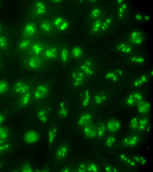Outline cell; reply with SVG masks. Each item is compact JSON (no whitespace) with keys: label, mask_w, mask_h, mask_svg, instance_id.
<instances>
[{"label":"cell","mask_w":153,"mask_h":172,"mask_svg":"<svg viewBox=\"0 0 153 172\" xmlns=\"http://www.w3.org/2000/svg\"><path fill=\"white\" fill-rule=\"evenodd\" d=\"M123 75V72L121 70L114 69L108 72L105 75V78L108 81L115 82L118 81Z\"/></svg>","instance_id":"obj_20"},{"label":"cell","mask_w":153,"mask_h":172,"mask_svg":"<svg viewBox=\"0 0 153 172\" xmlns=\"http://www.w3.org/2000/svg\"><path fill=\"white\" fill-rule=\"evenodd\" d=\"M140 141V138L137 134H133L125 137L122 141V144L125 146L134 147L137 145Z\"/></svg>","instance_id":"obj_23"},{"label":"cell","mask_w":153,"mask_h":172,"mask_svg":"<svg viewBox=\"0 0 153 172\" xmlns=\"http://www.w3.org/2000/svg\"><path fill=\"white\" fill-rule=\"evenodd\" d=\"M117 51L124 54H128L131 52L132 49V46L128 42H121L118 43L116 46Z\"/></svg>","instance_id":"obj_31"},{"label":"cell","mask_w":153,"mask_h":172,"mask_svg":"<svg viewBox=\"0 0 153 172\" xmlns=\"http://www.w3.org/2000/svg\"><path fill=\"white\" fill-rule=\"evenodd\" d=\"M1 1H0V6L1 5Z\"/></svg>","instance_id":"obj_62"},{"label":"cell","mask_w":153,"mask_h":172,"mask_svg":"<svg viewBox=\"0 0 153 172\" xmlns=\"http://www.w3.org/2000/svg\"><path fill=\"white\" fill-rule=\"evenodd\" d=\"M71 170L70 168L67 167L62 168L59 171L61 172H70L71 171Z\"/></svg>","instance_id":"obj_50"},{"label":"cell","mask_w":153,"mask_h":172,"mask_svg":"<svg viewBox=\"0 0 153 172\" xmlns=\"http://www.w3.org/2000/svg\"><path fill=\"white\" fill-rule=\"evenodd\" d=\"M45 48L43 44L36 40L32 43L26 54L41 56Z\"/></svg>","instance_id":"obj_17"},{"label":"cell","mask_w":153,"mask_h":172,"mask_svg":"<svg viewBox=\"0 0 153 172\" xmlns=\"http://www.w3.org/2000/svg\"><path fill=\"white\" fill-rule=\"evenodd\" d=\"M51 87V84L49 82L37 84L32 91V100L39 102L45 100L49 95Z\"/></svg>","instance_id":"obj_3"},{"label":"cell","mask_w":153,"mask_h":172,"mask_svg":"<svg viewBox=\"0 0 153 172\" xmlns=\"http://www.w3.org/2000/svg\"><path fill=\"white\" fill-rule=\"evenodd\" d=\"M104 17V13L100 7H95L90 11L88 16V21L91 22Z\"/></svg>","instance_id":"obj_26"},{"label":"cell","mask_w":153,"mask_h":172,"mask_svg":"<svg viewBox=\"0 0 153 172\" xmlns=\"http://www.w3.org/2000/svg\"><path fill=\"white\" fill-rule=\"evenodd\" d=\"M87 171L97 172L98 171V168L97 165L94 163H90L87 165Z\"/></svg>","instance_id":"obj_47"},{"label":"cell","mask_w":153,"mask_h":172,"mask_svg":"<svg viewBox=\"0 0 153 172\" xmlns=\"http://www.w3.org/2000/svg\"><path fill=\"white\" fill-rule=\"evenodd\" d=\"M149 120L146 117H140L138 125L137 130L138 132L144 131L148 124Z\"/></svg>","instance_id":"obj_37"},{"label":"cell","mask_w":153,"mask_h":172,"mask_svg":"<svg viewBox=\"0 0 153 172\" xmlns=\"http://www.w3.org/2000/svg\"><path fill=\"white\" fill-rule=\"evenodd\" d=\"M108 96L107 93L105 91H102L97 93L93 97L94 103L96 105H101L106 101Z\"/></svg>","instance_id":"obj_30"},{"label":"cell","mask_w":153,"mask_h":172,"mask_svg":"<svg viewBox=\"0 0 153 172\" xmlns=\"http://www.w3.org/2000/svg\"><path fill=\"white\" fill-rule=\"evenodd\" d=\"M8 141L0 139V146L1 145L8 142Z\"/></svg>","instance_id":"obj_54"},{"label":"cell","mask_w":153,"mask_h":172,"mask_svg":"<svg viewBox=\"0 0 153 172\" xmlns=\"http://www.w3.org/2000/svg\"><path fill=\"white\" fill-rule=\"evenodd\" d=\"M142 100L143 96L141 93L138 91H135L127 97L126 100V103L129 106H134L137 105Z\"/></svg>","instance_id":"obj_19"},{"label":"cell","mask_w":153,"mask_h":172,"mask_svg":"<svg viewBox=\"0 0 153 172\" xmlns=\"http://www.w3.org/2000/svg\"><path fill=\"white\" fill-rule=\"evenodd\" d=\"M106 127L109 132L111 133H115L120 129L121 123L117 119L112 118L108 121Z\"/></svg>","instance_id":"obj_25"},{"label":"cell","mask_w":153,"mask_h":172,"mask_svg":"<svg viewBox=\"0 0 153 172\" xmlns=\"http://www.w3.org/2000/svg\"><path fill=\"white\" fill-rule=\"evenodd\" d=\"M51 1L54 3H58L60 2L61 1V0H54Z\"/></svg>","instance_id":"obj_55"},{"label":"cell","mask_w":153,"mask_h":172,"mask_svg":"<svg viewBox=\"0 0 153 172\" xmlns=\"http://www.w3.org/2000/svg\"><path fill=\"white\" fill-rule=\"evenodd\" d=\"M87 77L84 73L78 67L72 72L71 80L73 86L78 88L83 85L85 82Z\"/></svg>","instance_id":"obj_6"},{"label":"cell","mask_w":153,"mask_h":172,"mask_svg":"<svg viewBox=\"0 0 153 172\" xmlns=\"http://www.w3.org/2000/svg\"><path fill=\"white\" fill-rule=\"evenodd\" d=\"M82 132L84 135L89 139H93L97 136V126L91 123L83 127Z\"/></svg>","instance_id":"obj_21"},{"label":"cell","mask_w":153,"mask_h":172,"mask_svg":"<svg viewBox=\"0 0 153 172\" xmlns=\"http://www.w3.org/2000/svg\"><path fill=\"white\" fill-rule=\"evenodd\" d=\"M32 100V91L31 90L19 96L16 102V106L18 109L28 106Z\"/></svg>","instance_id":"obj_12"},{"label":"cell","mask_w":153,"mask_h":172,"mask_svg":"<svg viewBox=\"0 0 153 172\" xmlns=\"http://www.w3.org/2000/svg\"><path fill=\"white\" fill-rule=\"evenodd\" d=\"M71 57L76 60L82 59L84 56V52L82 48L79 46H75L72 48L70 52Z\"/></svg>","instance_id":"obj_33"},{"label":"cell","mask_w":153,"mask_h":172,"mask_svg":"<svg viewBox=\"0 0 153 172\" xmlns=\"http://www.w3.org/2000/svg\"><path fill=\"white\" fill-rule=\"evenodd\" d=\"M93 119V116L91 113L84 112L79 117L77 120V125L80 127L83 128L92 123Z\"/></svg>","instance_id":"obj_22"},{"label":"cell","mask_w":153,"mask_h":172,"mask_svg":"<svg viewBox=\"0 0 153 172\" xmlns=\"http://www.w3.org/2000/svg\"><path fill=\"white\" fill-rule=\"evenodd\" d=\"M33 86L32 82L31 81L20 80L13 84L11 91L14 95L20 96L32 90Z\"/></svg>","instance_id":"obj_4"},{"label":"cell","mask_w":153,"mask_h":172,"mask_svg":"<svg viewBox=\"0 0 153 172\" xmlns=\"http://www.w3.org/2000/svg\"><path fill=\"white\" fill-rule=\"evenodd\" d=\"M51 21L56 31L63 32L66 30L69 26L68 22L60 15L54 17Z\"/></svg>","instance_id":"obj_11"},{"label":"cell","mask_w":153,"mask_h":172,"mask_svg":"<svg viewBox=\"0 0 153 172\" xmlns=\"http://www.w3.org/2000/svg\"><path fill=\"white\" fill-rule=\"evenodd\" d=\"M2 64V62L1 58V57L0 56V68L1 67Z\"/></svg>","instance_id":"obj_58"},{"label":"cell","mask_w":153,"mask_h":172,"mask_svg":"<svg viewBox=\"0 0 153 172\" xmlns=\"http://www.w3.org/2000/svg\"><path fill=\"white\" fill-rule=\"evenodd\" d=\"M39 27L41 31L48 36L53 35L56 31L51 20L49 19H41L39 23Z\"/></svg>","instance_id":"obj_9"},{"label":"cell","mask_w":153,"mask_h":172,"mask_svg":"<svg viewBox=\"0 0 153 172\" xmlns=\"http://www.w3.org/2000/svg\"><path fill=\"white\" fill-rule=\"evenodd\" d=\"M2 164L1 162H0V169L2 167Z\"/></svg>","instance_id":"obj_60"},{"label":"cell","mask_w":153,"mask_h":172,"mask_svg":"<svg viewBox=\"0 0 153 172\" xmlns=\"http://www.w3.org/2000/svg\"><path fill=\"white\" fill-rule=\"evenodd\" d=\"M71 56L70 52L66 47H62L59 50L58 58L62 64H67L70 59Z\"/></svg>","instance_id":"obj_24"},{"label":"cell","mask_w":153,"mask_h":172,"mask_svg":"<svg viewBox=\"0 0 153 172\" xmlns=\"http://www.w3.org/2000/svg\"><path fill=\"white\" fill-rule=\"evenodd\" d=\"M105 169L108 171L111 172L112 171V170H113V169H112V168L110 166H108Z\"/></svg>","instance_id":"obj_53"},{"label":"cell","mask_w":153,"mask_h":172,"mask_svg":"<svg viewBox=\"0 0 153 172\" xmlns=\"http://www.w3.org/2000/svg\"><path fill=\"white\" fill-rule=\"evenodd\" d=\"M11 148V144L8 142L0 146V155H3L9 151Z\"/></svg>","instance_id":"obj_42"},{"label":"cell","mask_w":153,"mask_h":172,"mask_svg":"<svg viewBox=\"0 0 153 172\" xmlns=\"http://www.w3.org/2000/svg\"><path fill=\"white\" fill-rule=\"evenodd\" d=\"M144 19L146 20H149V16H145Z\"/></svg>","instance_id":"obj_57"},{"label":"cell","mask_w":153,"mask_h":172,"mask_svg":"<svg viewBox=\"0 0 153 172\" xmlns=\"http://www.w3.org/2000/svg\"><path fill=\"white\" fill-rule=\"evenodd\" d=\"M59 50L55 46H49L45 48L41 56L47 62L54 61L58 58Z\"/></svg>","instance_id":"obj_13"},{"label":"cell","mask_w":153,"mask_h":172,"mask_svg":"<svg viewBox=\"0 0 153 172\" xmlns=\"http://www.w3.org/2000/svg\"><path fill=\"white\" fill-rule=\"evenodd\" d=\"M50 12L49 7L46 2L43 1L37 0L33 4L30 13L32 17L42 19L48 15Z\"/></svg>","instance_id":"obj_2"},{"label":"cell","mask_w":153,"mask_h":172,"mask_svg":"<svg viewBox=\"0 0 153 172\" xmlns=\"http://www.w3.org/2000/svg\"><path fill=\"white\" fill-rule=\"evenodd\" d=\"M129 60L132 63L141 64L144 62L145 59L143 57L140 56H134L131 57Z\"/></svg>","instance_id":"obj_44"},{"label":"cell","mask_w":153,"mask_h":172,"mask_svg":"<svg viewBox=\"0 0 153 172\" xmlns=\"http://www.w3.org/2000/svg\"><path fill=\"white\" fill-rule=\"evenodd\" d=\"M144 40L143 33L138 30H134L130 33L128 37V42L135 45L142 44Z\"/></svg>","instance_id":"obj_14"},{"label":"cell","mask_w":153,"mask_h":172,"mask_svg":"<svg viewBox=\"0 0 153 172\" xmlns=\"http://www.w3.org/2000/svg\"><path fill=\"white\" fill-rule=\"evenodd\" d=\"M40 135L36 131L29 130L26 131L23 136L24 142L27 144H33L37 142L40 139Z\"/></svg>","instance_id":"obj_15"},{"label":"cell","mask_w":153,"mask_h":172,"mask_svg":"<svg viewBox=\"0 0 153 172\" xmlns=\"http://www.w3.org/2000/svg\"><path fill=\"white\" fill-rule=\"evenodd\" d=\"M4 30V29L3 26L0 23V34L3 33Z\"/></svg>","instance_id":"obj_52"},{"label":"cell","mask_w":153,"mask_h":172,"mask_svg":"<svg viewBox=\"0 0 153 172\" xmlns=\"http://www.w3.org/2000/svg\"><path fill=\"white\" fill-rule=\"evenodd\" d=\"M10 136V132L7 127L0 126V139L8 141Z\"/></svg>","instance_id":"obj_38"},{"label":"cell","mask_w":153,"mask_h":172,"mask_svg":"<svg viewBox=\"0 0 153 172\" xmlns=\"http://www.w3.org/2000/svg\"><path fill=\"white\" fill-rule=\"evenodd\" d=\"M114 21L113 16H109L104 18L102 21L100 34L107 31L111 26Z\"/></svg>","instance_id":"obj_32"},{"label":"cell","mask_w":153,"mask_h":172,"mask_svg":"<svg viewBox=\"0 0 153 172\" xmlns=\"http://www.w3.org/2000/svg\"><path fill=\"white\" fill-rule=\"evenodd\" d=\"M150 74L151 76H152V75H153V71H152V70L151 72L150 73Z\"/></svg>","instance_id":"obj_59"},{"label":"cell","mask_w":153,"mask_h":172,"mask_svg":"<svg viewBox=\"0 0 153 172\" xmlns=\"http://www.w3.org/2000/svg\"><path fill=\"white\" fill-rule=\"evenodd\" d=\"M50 113L51 108L49 107L44 105H38L36 110L38 119L43 124H45L48 122Z\"/></svg>","instance_id":"obj_8"},{"label":"cell","mask_w":153,"mask_h":172,"mask_svg":"<svg viewBox=\"0 0 153 172\" xmlns=\"http://www.w3.org/2000/svg\"><path fill=\"white\" fill-rule=\"evenodd\" d=\"M147 81L148 77L147 75L145 74L142 75L134 81L133 85L134 87H138L146 83Z\"/></svg>","instance_id":"obj_39"},{"label":"cell","mask_w":153,"mask_h":172,"mask_svg":"<svg viewBox=\"0 0 153 172\" xmlns=\"http://www.w3.org/2000/svg\"><path fill=\"white\" fill-rule=\"evenodd\" d=\"M49 171L48 170V169H47V168H44L43 169H42V170L40 171H40V172H48Z\"/></svg>","instance_id":"obj_56"},{"label":"cell","mask_w":153,"mask_h":172,"mask_svg":"<svg viewBox=\"0 0 153 172\" xmlns=\"http://www.w3.org/2000/svg\"><path fill=\"white\" fill-rule=\"evenodd\" d=\"M36 40L35 37L20 39L16 45L17 51L20 54H26L32 43Z\"/></svg>","instance_id":"obj_10"},{"label":"cell","mask_w":153,"mask_h":172,"mask_svg":"<svg viewBox=\"0 0 153 172\" xmlns=\"http://www.w3.org/2000/svg\"><path fill=\"white\" fill-rule=\"evenodd\" d=\"M87 165L85 162L81 163L78 166L76 171L77 172H87Z\"/></svg>","instance_id":"obj_48"},{"label":"cell","mask_w":153,"mask_h":172,"mask_svg":"<svg viewBox=\"0 0 153 172\" xmlns=\"http://www.w3.org/2000/svg\"><path fill=\"white\" fill-rule=\"evenodd\" d=\"M135 18L137 20H140L142 19V16L140 14H137L135 16Z\"/></svg>","instance_id":"obj_51"},{"label":"cell","mask_w":153,"mask_h":172,"mask_svg":"<svg viewBox=\"0 0 153 172\" xmlns=\"http://www.w3.org/2000/svg\"><path fill=\"white\" fill-rule=\"evenodd\" d=\"M119 5L118 10V18L119 20L123 19L127 15L128 12V6L127 4L123 2L118 4Z\"/></svg>","instance_id":"obj_34"},{"label":"cell","mask_w":153,"mask_h":172,"mask_svg":"<svg viewBox=\"0 0 153 172\" xmlns=\"http://www.w3.org/2000/svg\"><path fill=\"white\" fill-rule=\"evenodd\" d=\"M87 77L92 76L94 73L95 66L93 61L88 59L82 61L78 67Z\"/></svg>","instance_id":"obj_7"},{"label":"cell","mask_w":153,"mask_h":172,"mask_svg":"<svg viewBox=\"0 0 153 172\" xmlns=\"http://www.w3.org/2000/svg\"><path fill=\"white\" fill-rule=\"evenodd\" d=\"M104 17L96 20L91 22L90 31L94 35L100 34L102 22Z\"/></svg>","instance_id":"obj_27"},{"label":"cell","mask_w":153,"mask_h":172,"mask_svg":"<svg viewBox=\"0 0 153 172\" xmlns=\"http://www.w3.org/2000/svg\"><path fill=\"white\" fill-rule=\"evenodd\" d=\"M138 112L141 114H145L149 112L150 109V104L147 101L142 100L137 104Z\"/></svg>","instance_id":"obj_35"},{"label":"cell","mask_w":153,"mask_h":172,"mask_svg":"<svg viewBox=\"0 0 153 172\" xmlns=\"http://www.w3.org/2000/svg\"><path fill=\"white\" fill-rule=\"evenodd\" d=\"M58 128L55 125H52L49 128L48 133V141L50 146H52L56 138Z\"/></svg>","instance_id":"obj_29"},{"label":"cell","mask_w":153,"mask_h":172,"mask_svg":"<svg viewBox=\"0 0 153 172\" xmlns=\"http://www.w3.org/2000/svg\"><path fill=\"white\" fill-rule=\"evenodd\" d=\"M69 148L66 143H62L57 147L55 152V158L57 160L61 161L64 160L67 156Z\"/></svg>","instance_id":"obj_16"},{"label":"cell","mask_w":153,"mask_h":172,"mask_svg":"<svg viewBox=\"0 0 153 172\" xmlns=\"http://www.w3.org/2000/svg\"><path fill=\"white\" fill-rule=\"evenodd\" d=\"M140 117L135 116L132 119L130 124V127L132 130L137 129L138 124Z\"/></svg>","instance_id":"obj_45"},{"label":"cell","mask_w":153,"mask_h":172,"mask_svg":"<svg viewBox=\"0 0 153 172\" xmlns=\"http://www.w3.org/2000/svg\"><path fill=\"white\" fill-rule=\"evenodd\" d=\"M24 55L21 59V64L25 69L33 71H41L47 67V62L41 56L29 54Z\"/></svg>","instance_id":"obj_1"},{"label":"cell","mask_w":153,"mask_h":172,"mask_svg":"<svg viewBox=\"0 0 153 172\" xmlns=\"http://www.w3.org/2000/svg\"><path fill=\"white\" fill-rule=\"evenodd\" d=\"M6 117V115L4 113H0V126L2 125L5 122Z\"/></svg>","instance_id":"obj_49"},{"label":"cell","mask_w":153,"mask_h":172,"mask_svg":"<svg viewBox=\"0 0 153 172\" xmlns=\"http://www.w3.org/2000/svg\"><path fill=\"white\" fill-rule=\"evenodd\" d=\"M36 24L32 21L25 23L21 30L20 39L30 38L35 37L37 32Z\"/></svg>","instance_id":"obj_5"},{"label":"cell","mask_w":153,"mask_h":172,"mask_svg":"<svg viewBox=\"0 0 153 172\" xmlns=\"http://www.w3.org/2000/svg\"><path fill=\"white\" fill-rule=\"evenodd\" d=\"M9 89V83L6 80L0 79V95H3L6 93Z\"/></svg>","instance_id":"obj_41"},{"label":"cell","mask_w":153,"mask_h":172,"mask_svg":"<svg viewBox=\"0 0 153 172\" xmlns=\"http://www.w3.org/2000/svg\"><path fill=\"white\" fill-rule=\"evenodd\" d=\"M68 107L64 102H61L59 105L58 111V115L62 118H65L68 115Z\"/></svg>","instance_id":"obj_36"},{"label":"cell","mask_w":153,"mask_h":172,"mask_svg":"<svg viewBox=\"0 0 153 172\" xmlns=\"http://www.w3.org/2000/svg\"><path fill=\"white\" fill-rule=\"evenodd\" d=\"M91 99L90 92L88 89L83 90L80 94V99L81 103L84 108L87 107L89 105Z\"/></svg>","instance_id":"obj_28"},{"label":"cell","mask_w":153,"mask_h":172,"mask_svg":"<svg viewBox=\"0 0 153 172\" xmlns=\"http://www.w3.org/2000/svg\"><path fill=\"white\" fill-rule=\"evenodd\" d=\"M11 46V40L7 35L3 33L0 34V50L4 53H8Z\"/></svg>","instance_id":"obj_18"},{"label":"cell","mask_w":153,"mask_h":172,"mask_svg":"<svg viewBox=\"0 0 153 172\" xmlns=\"http://www.w3.org/2000/svg\"><path fill=\"white\" fill-rule=\"evenodd\" d=\"M97 136L99 138L103 137L106 134V127L103 123H100L97 126Z\"/></svg>","instance_id":"obj_40"},{"label":"cell","mask_w":153,"mask_h":172,"mask_svg":"<svg viewBox=\"0 0 153 172\" xmlns=\"http://www.w3.org/2000/svg\"><path fill=\"white\" fill-rule=\"evenodd\" d=\"M20 171L25 172L35 171L33 168L28 163H26L24 164L20 168Z\"/></svg>","instance_id":"obj_46"},{"label":"cell","mask_w":153,"mask_h":172,"mask_svg":"<svg viewBox=\"0 0 153 172\" xmlns=\"http://www.w3.org/2000/svg\"><path fill=\"white\" fill-rule=\"evenodd\" d=\"M116 141V138L115 136L113 135H110L106 138L105 140V144L107 147H111L114 145Z\"/></svg>","instance_id":"obj_43"},{"label":"cell","mask_w":153,"mask_h":172,"mask_svg":"<svg viewBox=\"0 0 153 172\" xmlns=\"http://www.w3.org/2000/svg\"><path fill=\"white\" fill-rule=\"evenodd\" d=\"M135 159L137 160V161H139V158H137V157H135V158H134Z\"/></svg>","instance_id":"obj_61"}]
</instances>
